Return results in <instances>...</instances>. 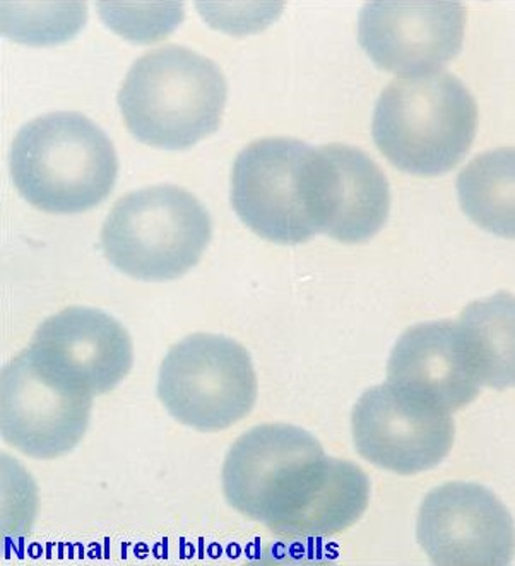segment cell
Returning <instances> with one entry per match:
<instances>
[{"label": "cell", "instance_id": "6da1fadb", "mask_svg": "<svg viewBox=\"0 0 515 566\" xmlns=\"http://www.w3.org/2000/svg\"><path fill=\"white\" fill-rule=\"evenodd\" d=\"M476 127V102L463 81L430 71L399 76L380 93L371 136L399 170L437 177L467 155Z\"/></svg>", "mask_w": 515, "mask_h": 566}, {"label": "cell", "instance_id": "7a4b0ae2", "mask_svg": "<svg viewBox=\"0 0 515 566\" xmlns=\"http://www.w3.org/2000/svg\"><path fill=\"white\" fill-rule=\"evenodd\" d=\"M217 62L180 45H165L134 62L118 93L127 129L149 146L186 149L217 133L227 105Z\"/></svg>", "mask_w": 515, "mask_h": 566}, {"label": "cell", "instance_id": "3957f363", "mask_svg": "<svg viewBox=\"0 0 515 566\" xmlns=\"http://www.w3.org/2000/svg\"><path fill=\"white\" fill-rule=\"evenodd\" d=\"M9 161L27 202L64 214L103 202L118 174L114 144L80 112H53L28 122L12 140Z\"/></svg>", "mask_w": 515, "mask_h": 566}, {"label": "cell", "instance_id": "277c9868", "mask_svg": "<svg viewBox=\"0 0 515 566\" xmlns=\"http://www.w3.org/2000/svg\"><path fill=\"white\" fill-rule=\"evenodd\" d=\"M211 234V216L198 197L156 186L117 200L103 223L102 247L127 276L170 281L201 261Z\"/></svg>", "mask_w": 515, "mask_h": 566}, {"label": "cell", "instance_id": "5b68a950", "mask_svg": "<svg viewBox=\"0 0 515 566\" xmlns=\"http://www.w3.org/2000/svg\"><path fill=\"white\" fill-rule=\"evenodd\" d=\"M158 397L177 421L199 431L239 423L254 408L258 377L251 355L235 339L198 333L168 352Z\"/></svg>", "mask_w": 515, "mask_h": 566}, {"label": "cell", "instance_id": "8992f818", "mask_svg": "<svg viewBox=\"0 0 515 566\" xmlns=\"http://www.w3.org/2000/svg\"><path fill=\"white\" fill-rule=\"evenodd\" d=\"M92 405V392L62 380L30 348L2 370V437L30 458L55 459L71 452L86 433Z\"/></svg>", "mask_w": 515, "mask_h": 566}, {"label": "cell", "instance_id": "52a82bcc", "mask_svg": "<svg viewBox=\"0 0 515 566\" xmlns=\"http://www.w3.org/2000/svg\"><path fill=\"white\" fill-rule=\"evenodd\" d=\"M312 149L298 139L265 137L249 144L237 156L233 209L262 239L296 245L317 233L305 196Z\"/></svg>", "mask_w": 515, "mask_h": 566}, {"label": "cell", "instance_id": "ba28073f", "mask_svg": "<svg viewBox=\"0 0 515 566\" xmlns=\"http://www.w3.org/2000/svg\"><path fill=\"white\" fill-rule=\"evenodd\" d=\"M351 430L361 458L411 476L439 465L454 446V419L392 384L371 387L353 409Z\"/></svg>", "mask_w": 515, "mask_h": 566}, {"label": "cell", "instance_id": "9c48e42d", "mask_svg": "<svg viewBox=\"0 0 515 566\" xmlns=\"http://www.w3.org/2000/svg\"><path fill=\"white\" fill-rule=\"evenodd\" d=\"M418 541L440 566H504L514 558V521L492 491L476 483L430 491L418 515Z\"/></svg>", "mask_w": 515, "mask_h": 566}, {"label": "cell", "instance_id": "30bf717a", "mask_svg": "<svg viewBox=\"0 0 515 566\" xmlns=\"http://www.w3.org/2000/svg\"><path fill=\"white\" fill-rule=\"evenodd\" d=\"M307 209L315 231L343 243L370 240L390 211V187L377 163L348 144L312 149Z\"/></svg>", "mask_w": 515, "mask_h": 566}, {"label": "cell", "instance_id": "8fae6325", "mask_svg": "<svg viewBox=\"0 0 515 566\" xmlns=\"http://www.w3.org/2000/svg\"><path fill=\"white\" fill-rule=\"evenodd\" d=\"M466 8L461 2L377 0L361 8L358 42L390 72L437 71L461 52Z\"/></svg>", "mask_w": 515, "mask_h": 566}, {"label": "cell", "instance_id": "7c38bea8", "mask_svg": "<svg viewBox=\"0 0 515 566\" xmlns=\"http://www.w3.org/2000/svg\"><path fill=\"white\" fill-rule=\"evenodd\" d=\"M28 348L62 380L92 392H111L133 367V340L102 310L69 306L42 322Z\"/></svg>", "mask_w": 515, "mask_h": 566}, {"label": "cell", "instance_id": "4fadbf2b", "mask_svg": "<svg viewBox=\"0 0 515 566\" xmlns=\"http://www.w3.org/2000/svg\"><path fill=\"white\" fill-rule=\"evenodd\" d=\"M387 381L449 415L471 405L482 387L471 374L452 321L408 328L390 353Z\"/></svg>", "mask_w": 515, "mask_h": 566}, {"label": "cell", "instance_id": "5bb4252c", "mask_svg": "<svg viewBox=\"0 0 515 566\" xmlns=\"http://www.w3.org/2000/svg\"><path fill=\"white\" fill-rule=\"evenodd\" d=\"M324 453L314 434L292 424H262L233 443L223 465L228 502L251 521H264L271 500L298 465Z\"/></svg>", "mask_w": 515, "mask_h": 566}, {"label": "cell", "instance_id": "9a60e30c", "mask_svg": "<svg viewBox=\"0 0 515 566\" xmlns=\"http://www.w3.org/2000/svg\"><path fill=\"white\" fill-rule=\"evenodd\" d=\"M471 374L480 386H514V298L496 293L471 303L455 321Z\"/></svg>", "mask_w": 515, "mask_h": 566}, {"label": "cell", "instance_id": "2e32d148", "mask_svg": "<svg viewBox=\"0 0 515 566\" xmlns=\"http://www.w3.org/2000/svg\"><path fill=\"white\" fill-rule=\"evenodd\" d=\"M461 208L490 233L514 237V149L474 158L458 178Z\"/></svg>", "mask_w": 515, "mask_h": 566}, {"label": "cell", "instance_id": "e0dca14e", "mask_svg": "<svg viewBox=\"0 0 515 566\" xmlns=\"http://www.w3.org/2000/svg\"><path fill=\"white\" fill-rule=\"evenodd\" d=\"M86 21L84 2H2V30L18 42L45 45L71 39Z\"/></svg>", "mask_w": 515, "mask_h": 566}, {"label": "cell", "instance_id": "ac0fdd59", "mask_svg": "<svg viewBox=\"0 0 515 566\" xmlns=\"http://www.w3.org/2000/svg\"><path fill=\"white\" fill-rule=\"evenodd\" d=\"M99 14L108 27L129 40L155 42L182 21L183 6L170 4H112L99 2Z\"/></svg>", "mask_w": 515, "mask_h": 566}]
</instances>
